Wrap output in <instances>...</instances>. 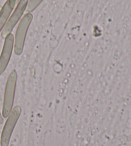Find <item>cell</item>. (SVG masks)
Listing matches in <instances>:
<instances>
[{"mask_svg": "<svg viewBox=\"0 0 131 146\" xmlns=\"http://www.w3.org/2000/svg\"><path fill=\"white\" fill-rule=\"evenodd\" d=\"M28 1L29 0H19L18 2L15 10L10 15L7 24L2 30L1 36L3 38H5L8 35L11 33L15 26L19 23L23 14L26 10Z\"/></svg>", "mask_w": 131, "mask_h": 146, "instance_id": "277c9868", "label": "cell"}, {"mask_svg": "<svg viewBox=\"0 0 131 146\" xmlns=\"http://www.w3.org/2000/svg\"><path fill=\"white\" fill-rule=\"evenodd\" d=\"M17 0H7L0 10V33L2 32L14 8L18 3Z\"/></svg>", "mask_w": 131, "mask_h": 146, "instance_id": "8992f818", "label": "cell"}, {"mask_svg": "<svg viewBox=\"0 0 131 146\" xmlns=\"http://www.w3.org/2000/svg\"><path fill=\"white\" fill-rule=\"evenodd\" d=\"M43 1L44 0H30V1H28L26 10L28 12L31 13L33 10H35Z\"/></svg>", "mask_w": 131, "mask_h": 146, "instance_id": "52a82bcc", "label": "cell"}, {"mask_svg": "<svg viewBox=\"0 0 131 146\" xmlns=\"http://www.w3.org/2000/svg\"><path fill=\"white\" fill-rule=\"evenodd\" d=\"M14 48V36L12 33L5 38L3 49L0 55V75L3 73L9 65Z\"/></svg>", "mask_w": 131, "mask_h": 146, "instance_id": "5b68a950", "label": "cell"}, {"mask_svg": "<svg viewBox=\"0 0 131 146\" xmlns=\"http://www.w3.org/2000/svg\"><path fill=\"white\" fill-rule=\"evenodd\" d=\"M3 122V117L2 116V114L0 112V124H2Z\"/></svg>", "mask_w": 131, "mask_h": 146, "instance_id": "ba28073f", "label": "cell"}, {"mask_svg": "<svg viewBox=\"0 0 131 146\" xmlns=\"http://www.w3.org/2000/svg\"><path fill=\"white\" fill-rule=\"evenodd\" d=\"M33 17V15L31 13H27L21 19L19 24L18 25L14 38V53L16 55L19 56L22 53L26 35H27L28 28L32 22Z\"/></svg>", "mask_w": 131, "mask_h": 146, "instance_id": "6da1fadb", "label": "cell"}, {"mask_svg": "<svg viewBox=\"0 0 131 146\" xmlns=\"http://www.w3.org/2000/svg\"><path fill=\"white\" fill-rule=\"evenodd\" d=\"M17 80V74L14 70L10 73L8 78L6 87H5L3 106L2 110V116L4 118L8 117L13 108Z\"/></svg>", "mask_w": 131, "mask_h": 146, "instance_id": "7a4b0ae2", "label": "cell"}, {"mask_svg": "<svg viewBox=\"0 0 131 146\" xmlns=\"http://www.w3.org/2000/svg\"><path fill=\"white\" fill-rule=\"evenodd\" d=\"M22 109L19 106L13 108L11 112L8 116L7 119L4 125L1 135L0 145L1 146H9L10 139L14 131L15 126L21 115Z\"/></svg>", "mask_w": 131, "mask_h": 146, "instance_id": "3957f363", "label": "cell"}, {"mask_svg": "<svg viewBox=\"0 0 131 146\" xmlns=\"http://www.w3.org/2000/svg\"><path fill=\"white\" fill-rule=\"evenodd\" d=\"M17 1H19V0H17Z\"/></svg>", "mask_w": 131, "mask_h": 146, "instance_id": "30bf717a", "label": "cell"}, {"mask_svg": "<svg viewBox=\"0 0 131 146\" xmlns=\"http://www.w3.org/2000/svg\"><path fill=\"white\" fill-rule=\"evenodd\" d=\"M1 7H0V10H1Z\"/></svg>", "mask_w": 131, "mask_h": 146, "instance_id": "9c48e42d", "label": "cell"}]
</instances>
